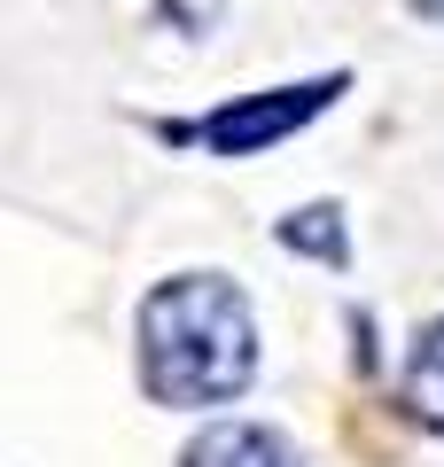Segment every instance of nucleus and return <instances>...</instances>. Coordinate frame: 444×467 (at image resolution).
Returning a JSON list of instances; mask_svg holds the SVG:
<instances>
[{
	"label": "nucleus",
	"mask_w": 444,
	"mask_h": 467,
	"mask_svg": "<svg viewBox=\"0 0 444 467\" xmlns=\"http://www.w3.org/2000/svg\"><path fill=\"white\" fill-rule=\"evenodd\" d=\"M258 319L227 273H172L141 304V389L172 413H203L249 389Z\"/></svg>",
	"instance_id": "obj_1"
},
{
	"label": "nucleus",
	"mask_w": 444,
	"mask_h": 467,
	"mask_svg": "<svg viewBox=\"0 0 444 467\" xmlns=\"http://www.w3.org/2000/svg\"><path fill=\"white\" fill-rule=\"evenodd\" d=\"M335 94H344V78H304V86H280V94H242V101H227V109L203 117L196 140L211 156H258V149H273V140H289L296 125H312Z\"/></svg>",
	"instance_id": "obj_2"
},
{
	"label": "nucleus",
	"mask_w": 444,
	"mask_h": 467,
	"mask_svg": "<svg viewBox=\"0 0 444 467\" xmlns=\"http://www.w3.org/2000/svg\"><path fill=\"white\" fill-rule=\"evenodd\" d=\"M180 467H296V444L273 436L265 420H211L180 451Z\"/></svg>",
	"instance_id": "obj_3"
},
{
	"label": "nucleus",
	"mask_w": 444,
	"mask_h": 467,
	"mask_svg": "<svg viewBox=\"0 0 444 467\" xmlns=\"http://www.w3.org/2000/svg\"><path fill=\"white\" fill-rule=\"evenodd\" d=\"M406 405L444 436V319L421 327V343H413V358H406Z\"/></svg>",
	"instance_id": "obj_4"
},
{
	"label": "nucleus",
	"mask_w": 444,
	"mask_h": 467,
	"mask_svg": "<svg viewBox=\"0 0 444 467\" xmlns=\"http://www.w3.org/2000/svg\"><path fill=\"white\" fill-rule=\"evenodd\" d=\"M280 242L304 257H320V265H344V211H328V202H312V211L280 218Z\"/></svg>",
	"instance_id": "obj_5"
},
{
	"label": "nucleus",
	"mask_w": 444,
	"mask_h": 467,
	"mask_svg": "<svg viewBox=\"0 0 444 467\" xmlns=\"http://www.w3.org/2000/svg\"><path fill=\"white\" fill-rule=\"evenodd\" d=\"M413 8H421V16H437V24H444V0H413Z\"/></svg>",
	"instance_id": "obj_6"
}]
</instances>
